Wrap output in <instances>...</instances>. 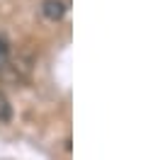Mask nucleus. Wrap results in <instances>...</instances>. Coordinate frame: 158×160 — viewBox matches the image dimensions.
<instances>
[{
	"label": "nucleus",
	"instance_id": "obj_1",
	"mask_svg": "<svg viewBox=\"0 0 158 160\" xmlns=\"http://www.w3.org/2000/svg\"><path fill=\"white\" fill-rule=\"evenodd\" d=\"M41 12H44L46 20L56 22V20H61V17L66 15V2H63V0H44Z\"/></svg>",
	"mask_w": 158,
	"mask_h": 160
},
{
	"label": "nucleus",
	"instance_id": "obj_3",
	"mask_svg": "<svg viewBox=\"0 0 158 160\" xmlns=\"http://www.w3.org/2000/svg\"><path fill=\"white\" fill-rule=\"evenodd\" d=\"M8 61H10V49H8V44L0 39V70L8 66Z\"/></svg>",
	"mask_w": 158,
	"mask_h": 160
},
{
	"label": "nucleus",
	"instance_id": "obj_2",
	"mask_svg": "<svg viewBox=\"0 0 158 160\" xmlns=\"http://www.w3.org/2000/svg\"><path fill=\"white\" fill-rule=\"evenodd\" d=\"M12 117V107H10V100L0 92V124H5V121H10Z\"/></svg>",
	"mask_w": 158,
	"mask_h": 160
}]
</instances>
